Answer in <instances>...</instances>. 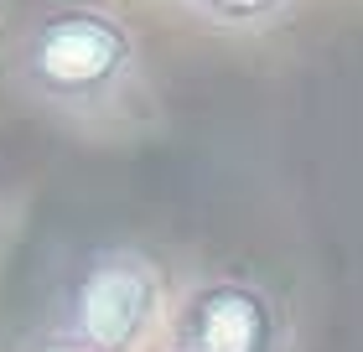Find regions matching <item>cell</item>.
<instances>
[{
	"label": "cell",
	"instance_id": "3",
	"mask_svg": "<svg viewBox=\"0 0 363 352\" xmlns=\"http://www.w3.org/2000/svg\"><path fill=\"white\" fill-rule=\"evenodd\" d=\"M172 352H291V316L265 285L213 275L177 300Z\"/></svg>",
	"mask_w": 363,
	"mask_h": 352
},
{
	"label": "cell",
	"instance_id": "2",
	"mask_svg": "<svg viewBox=\"0 0 363 352\" xmlns=\"http://www.w3.org/2000/svg\"><path fill=\"white\" fill-rule=\"evenodd\" d=\"M167 316V275L145 249L109 244L73 264L62 322L94 352H135Z\"/></svg>",
	"mask_w": 363,
	"mask_h": 352
},
{
	"label": "cell",
	"instance_id": "4",
	"mask_svg": "<svg viewBox=\"0 0 363 352\" xmlns=\"http://www.w3.org/2000/svg\"><path fill=\"white\" fill-rule=\"evenodd\" d=\"M203 26L213 31H239V37H255V31H275L286 26L301 0H182Z\"/></svg>",
	"mask_w": 363,
	"mask_h": 352
},
{
	"label": "cell",
	"instance_id": "1",
	"mask_svg": "<svg viewBox=\"0 0 363 352\" xmlns=\"http://www.w3.org/2000/svg\"><path fill=\"white\" fill-rule=\"evenodd\" d=\"M11 83L37 114L89 140L135 135L156 120V89L125 16L52 0L11 47Z\"/></svg>",
	"mask_w": 363,
	"mask_h": 352
},
{
	"label": "cell",
	"instance_id": "5",
	"mask_svg": "<svg viewBox=\"0 0 363 352\" xmlns=\"http://www.w3.org/2000/svg\"><path fill=\"white\" fill-rule=\"evenodd\" d=\"M16 352H94V347L78 342L68 327H42V331H31V337L16 342Z\"/></svg>",
	"mask_w": 363,
	"mask_h": 352
}]
</instances>
